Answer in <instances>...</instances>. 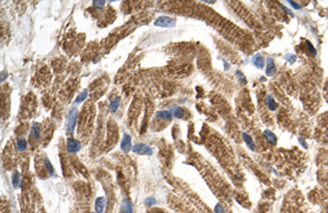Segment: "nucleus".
Instances as JSON below:
<instances>
[{
    "label": "nucleus",
    "instance_id": "obj_1",
    "mask_svg": "<svg viewBox=\"0 0 328 213\" xmlns=\"http://www.w3.org/2000/svg\"><path fill=\"white\" fill-rule=\"evenodd\" d=\"M154 25L157 27H174L176 25V21L174 18L163 16L155 20Z\"/></svg>",
    "mask_w": 328,
    "mask_h": 213
},
{
    "label": "nucleus",
    "instance_id": "obj_2",
    "mask_svg": "<svg viewBox=\"0 0 328 213\" xmlns=\"http://www.w3.org/2000/svg\"><path fill=\"white\" fill-rule=\"evenodd\" d=\"M77 117H78V109L76 107H73L69 112L68 118H67V130H68V132L70 133L73 132V130H75L76 128V124H77Z\"/></svg>",
    "mask_w": 328,
    "mask_h": 213
},
{
    "label": "nucleus",
    "instance_id": "obj_3",
    "mask_svg": "<svg viewBox=\"0 0 328 213\" xmlns=\"http://www.w3.org/2000/svg\"><path fill=\"white\" fill-rule=\"evenodd\" d=\"M132 152L137 153V154H141V155H152L153 150L147 145L144 143H138L135 144L132 147Z\"/></svg>",
    "mask_w": 328,
    "mask_h": 213
},
{
    "label": "nucleus",
    "instance_id": "obj_4",
    "mask_svg": "<svg viewBox=\"0 0 328 213\" xmlns=\"http://www.w3.org/2000/svg\"><path fill=\"white\" fill-rule=\"evenodd\" d=\"M81 149V143L76 139H68L67 140V151L69 153H77Z\"/></svg>",
    "mask_w": 328,
    "mask_h": 213
},
{
    "label": "nucleus",
    "instance_id": "obj_5",
    "mask_svg": "<svg viewBox=\"0 0 328 213\" xmlns=\"http://www.w3.org/2000/svg\"><path fill=\"white\" fill-rule=\"evenodd\" d=\"M120 149L123 150L124 152H129L132 150V145H131V137L129 134H124L122 142H120Z\"/></svg>",
    "mask_w": 328,
    "mask_h": 213
},
{
    "label": "nucleus",
    "instance_id": "obj_6",
    "mask_svg": "<svg viewBox=\"0 0 328 213\" xmlns=\"http://www.w3.org/2000/svg\"><path fill=\"white\" fill-rule=\"evenodd\" d=\"M106 204V200L104 197H99L95 200V212L96 213H103Z\"/></svg>",
    "mask_w": 328,
    "mask_h": 213
},
{
    "label": "nucleus",
    "instance_id": "obj_7",
    "mask_svg": "<svg viewBox=\"0 0 328 213\" xmlns=\"http://www.w3.org/2000/svg\"><path fill=\"white\" fill-rule=\"evenodd\" d=\"M276 73V66L272 58H267V67H266V75L268 77H272Z\"/></svg>",
    "mask_w": 328,
    "mask_h": 213
},
{
    "label": "nucleus",
    "instance_id": "obj_8",
    "mask_svg": "<svg viewBox=\"0 0 328 213\" xmlns=\"http://www.w3.org/2000/svg\"><path fill=\"white\" fill-rule=\"evenodd\" d=\"M31 136L35 140H40L41 138V125L37 123H34L31 128Z\"/></svg>",
    "mask_w": 328,
    "mask_h": 213
},
{
    "label": "nucleus",
    "instance_id": "obj_9",
    "mask_svg": "<svg viewBox=\"0 0 328 213\" xmlns=\"http://www.w3.org/2000/svg\"><path fill=\"white\" fill-rule=\"evenodd\" d=\"M155 116H157V118H160V119L168 120V121H170V120L173 118L172 113L168 112V110H159V112L155 114Z\"/></svg>",
    "mask_w": 328,
    "mask_h": 213
},
{
    "label": "nucleus",
    "instance_id": "obj_10",
    "mask_svg": "<svg viewBox=\"0 0 328 213\" xmlns=\"http://www.w3.org/2000/svg\"><path fill=\"white\" fill-rule=\"evenodd\" d=\"M252 61H253V64L255 65L257 68H259V69H262L263 67H264V64H265L264 58H263L262 55H259V54H257V55H255V56L253 57Z\"/></svg>",
    "mask_w": 328,
    "mask_h": 213
},
{
    "label": "nucleus",
    "instance_id": "obj_11",
    "mask_svg": "<svg viewBox=\"0 0 328 213\" xmlns=\"http://www.w3.org/2000/svg\"><path fill=\"white\" fill-rule=\"evenodd\" d=\"M171 113L173 115V117L175 118H183L185 115L184 109L182 108V107H174V108L171 109Z\"/></svg>",
    "mask_w": 328,
    "mask_h": 213
},
{
    "label": "nucleus",
    "instance_id": "obj_12",
    "mask_svg": "<svg viewBox=\"0 0 328 213\" xmlns=\"http://www.w3.org/2000/svg\"><path fill=\"white\" fill-rule=\"evenodd\" d=\"M243 139H244V141L246 142V144L248 145V148L252 150V151H255V144H254V141H253V139H252V137L249 136V134H247L246 132L243 133Z\"/></svg>",
    "mask_w": 328,
    "mask_h": 213
},
{
    "label": "nucleus",
    "instance_id": "obj_13",
    "mask_svg": "<svg viewBox=\"0 0 328 213\" xmlns=\"http://www.w3.org/2000/svg\"><path fill=\"white\" fill-rule=\"evenodd\" d=\"M119 104H120V100L119 97H115V99H113L112 101H111V103H109V109H111V112H116L118 109V107H119Z\"/></svg>",
    "mask_w": 328,
    "mask_h": 213
},
{
    "label": "nucleus",
    "instance_id": "obj_14",
    "mask_svg": "<svg viewBox=\"0 0 328 213\" xmlns=\"http://www.w3.org/2000/svg\"><path fill=\"white\" fill-rule=\"evenodd\" d=\"M12 185H13L14 188H19L20 187V174L18 170H14L13 174H12Z\"/></svg>",
    "mask_w": 328,
    "mask_h": 213
},
{
    "label": "nucleus",
    "instance_id": "obj_15",
    "mask_svg": "<svg viewBox=\"0 0 328 213\" xmlns=\"http://www.w3.org/2000/svg\"><path fill=\"white\" fill-rule=\"evenodd\" d=\"M124 213H133L132 210V203L129 199H125L124 200Z\"/></svg>",
    "mask_w": 328,
    "mask_h": 213
},
{
    "label": "nucleus",
    "instance_id": "obj_16",
    "mask_svg": "<svg viewBox=\"0 0 328 213\" xmlns=\"http://www.w3.org/2000/svg\"><path fill=\"white\" fill-rule=\"evenodd\" d=\"M264 134H265V137H266L267 140H268V141H269L271 144L277 143V138H276V136L270 130H266L264 132Z\"/></svg>",
    "mask_w": 328,
    "mask_h": 213
},
{
    "label": "nucleus",
    "instance_id": "obj_17",
    "mask_svg": "<svg viewBox=\"0 0 328 213\" xmlns=\"http://www.w3.org/2000/svg\"><path fill=\"white\" fill-rule=\"evenodd\" d=\"M44 163H45L46 169L48 170V174H49L51 176H55V169H54V166L51 165V161H49V159H47V157H46L45 161H44Z\"/></svg>",
    "mask_w": 328,
    "mask_h": 213
},
{
    "label": "nucleus",
    "instance_id": "obj_18",
    "mask_svg": "<svg viewBox=\"0 0 328 213\" xmlns=\"http://www.w3.org/2000/svg\"><path fill=\"white\" fill-rule=\"evenodd\" d=\"M16 145H18V150H19L20 152H23L27 149V142L25 141L24 139H19Z\"/></svg>",
    "mask_w": 328,
    "mask_h": 213
},
{
    "label": "nucleus",
    "instance_id": "obj_19",
    "mask_svg": "<svg viewBox=\"0 0 328 213\" xmlns=\"http://www.w3.org/2000/svg\"><path fill=\"white\" fill-rule=\"evenodd\" d=\"M88 95H89V92L86 90H84L83 92H81V93L77 96V99H76V103H77V104H80V103H82V102L84 101L86 97H88Z\"/></svg>",
    "mask_w": 328,
    "mask_h": 213
},
{
    "label": "nucleus",
    "instance_id": "obj_20",
    "mask_svg": "<svg viewBox=\"0 0 328 213\" xmlns=\"http://www.w3.org/2000/svg\"><path fill=\"white\" fill-rule=\"evenodd\" d=\"M267 105H268V108H269L270 110H275V109L277 108V104H276V102L273 101L271 95L267 96Z\"/></svg>",
    "mask_w": 328,
    "mask_h": 213
},
{
    "label": "nucleus",
    "instance_id": "obj_21",
    "mask_svg": "<svg viewBox=\"0 0 328 213\" xmlns=\"http://www.w3.org/2000/svg\"><path fill=\"white\" fill-rule=\"evenodd\" d=\"M105 3H106V1H104V0H93L92 1V5H93L94 8H102V7H104Z\"/></svg>",
    "mask_w": 328,
    "mask_h": 213
},
{
    "label": "nucleus",
    "instance_id": "obj_22",
    "mask_svg": "<svg viewBox=\"0 0 328 213\" xmlns=\"http://www.w3.org/2000/svg\"><path fill=\"white\" fill-rule=\"evenodd\" d=\"M236 77H238V80L242 81V82L244 83V84H246V83H247V80H246V78L244 77V75H243V73H242L241 71H238V70L236 71Z\"/></svg>",
    "mask_w": 328,
    "mask_h": 213
},
{
    "label": "nucleus",
    "instance_id": "obj_23",
    "mask_svg": "<svg viewBox=\"0 0 328 213\" xmlns=\"http://www.w3.org/2000/svg\"><path fill=\"white\" fill-rule=\"evenodd\" d=\"M285 59H287L290 64H293V62H295L296 57L294 56V55H290V54H288V55H285Z\"/></svg>",
    "mask_w": 328,
    "mask_h": 213
},
{
    "label": "nucleus",
    "instance_id": "obj_24",
    "mask_svg": "<svg viewBox=\"0 0 328 213\" xmlns=\"http://www.w3.org/2000/svg\"><path fill=\"white\" fill-rule=\"evenodd\" d=\"M214 212L216 213H227L225 210L223 209V207H222L221 204H219V203L214 207Z\"/></svg>",
    "mask_w": 328,
    "mask_h": 213
},
{
    "label": "nucleus",
    "instance_id": "obj_25",
    "mask_svg": "<svg viewBox=\"0 0 328 213\" xmlns=\"http://www.w3.org/2000/svg\"><path fill=\"white\" fill-rule=\"evenodd\" d=\"M144 202H146V204H147V205H153V204H155V202H157V201H155V199L153 197H149V198H147V199L144 200Z\"/></svg>",
    "mask_w": 328,
    "mask_h": 213
},
{
    "label": "nucleus",
    "instance_id": "obj_26",
    "mask_svg": "<svg viewBox=\"0 0 328 213\" xmlns=\"http://www.w3.org/2000/svg\"><path fill=\"white\" fill-rule=\"evenodd\" d=\"M305 43H306V45H307V47H309V51H312V54H313V55H314V56H316V51H315V48L313 47V45H312V44L309 43V40H306V42H305Z\"/></svg>",
    "mask_w": 328,
    "mask_h": 213
},
{
    "label": "nucleus",
    "instance_id": "obj_27",
    "mask_svg": "<svg viewBox=\"0 0 328 213\" xmlns=\"http://www.w3.org/2000/svg\"><path fill=\"white\" fill-rule=\"evenodd\" d=\"M289 3H290V5H292V7H293V8L295 9V10H299V9L301 8V5H298V3H296V2H294V1H289Z\"/></svg>",
    "mask_w": 328,
    "mask_h": 213
},
{
    "label": "nucleus",
    "instance_id": "obj_28",
    "mask_svg": "<svg viewBox=\"0 0 328 213\" xmlns=\"http://www.w3.org/2000/svg\"><path fill=\"white\" fill-rule=\"evenodd\" d=\"M7 72H2V75H1V82H3V79H5L7 78Z\"/></svg>",
    "mask_w": 328,
    "mask_h": 213
},
{
    "label": "nucleus",
    "instance_id": "obj_29",
    "mask_svg": "<svg viewBox=\"0 0 328 213\" xmlns=\"http://www.w3.org/2000/svg\"><path fill=\"white\" fill-rule=\"evenodd\" d=\"M300 142H302V144H303V147H304L305 149H306V148H307V145H306V144H305V141H304V140H303V139H301V138H300Z\"/></svg>",
    "mask_w": 328,
    "mask_h": 213
}]
</instances>
